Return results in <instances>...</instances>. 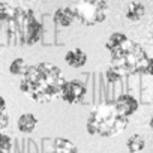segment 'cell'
<instances>
[{"label": "cell", "instance_id": "7a4b0ae2", "mask_svg": "<svg viewBox=\"0 0 153 153\" xmlns=\"http://www.w3.org/2000/svg\"><path fill=\"white\" fill-rule=\"evenodd\" d=\"M128 125L129 119L117 111L114 102H105L90 111L86 122V129L90 135L108 138L122 134Z\"/></svg>", "mask_w": 153, "mask_h": 153}, {"label": "cell", "instance_id": "ac0fdd59", "mask_svg": "<svg viewBox=\"0 0 153 153\" xmlns=\"http://www.w3.org/2000/svg\"><path fill=\"white\" fill-rule=\"evenodd\" d=\"M105 76H107V80H108L110 83H116V81H119V80L123 78V72H122L119 68H110V69L107 71Z\"/></svg>", "mask_w": 153, "mask_h": 153}, {"label": "cell", "instance_id": "3957f363", "mask_svg": "<svg viewBox=\"0 0 153 153\" xmlns=\"http://www.w3.org/2000/svg\"><path fill=\"white\" fill-rule=\"evenodd\" d=\"M107 5H96L87 0H81L74 8L75 18L84 26H96L107 18Z\"/></svg>", "mask_w": 153, "mask_h": 153}, {"label": "cell", "instance_id": "8fae6325", "mask_svg": "<svg viewBox=\"0 0 153 153\" xmlns=\"http://www.w3.org/2000/svg\"><path fill=\"white\" fill-rule=\"evenodd\" d=\"M36 125H38V119H36V116L32 114V113H24V114H21V116L18 117V120H17V128H18V131L23 132V134H32V132L35 131Z\"/></svg>", "mask_w": 153, "mask_h": 153}, {"label": "cell", "instance_id": "277c9868", "mask_svg": "<svg viewBox=\"0 0 153 153\" xmlns=\"http://www.w3.org/2000/svg\"><path fill=\"white\" fill-rule=\"evenodd\" d=\"M20 17H21V21L18 23V27L23 35V42L27 45H33V44L39 42L44 35V26L36 20L33 11L32 9H27V11L20 9Z\"/></svg>", "mask_w": 153, "mask_h": 153}, {"label": "cell", "instance_id": "603a6c76", "mask_svg": "<svg viewBox=\"0 0 153 153\" xmlns=\"http://www.w3.org/2000/svg\"><path fill=\"white\" fill-rule=\"evenodd\" d=\"M26 2H30V0H26Z\"/></svg>", "mask_w": 153, "mask_h": 153}, {"label": "cell", "instance_id": "52a82bcc", "mask_svg": "<svg viewBox=\"0 0 153 153\" xmlns=\"http://www.w3.org/2000/svg\"><path fill=\"white\" fill-rule=\"evenodd\" d=\"M114 107L117 108V111L125 116V117H131L132 114H135L140 108V102L135 96L132 95H128V93H123L120 95L116 101H114Z\"/></svg>", "mask_w": 153, "mask_h": 153}, {"label": "cell", "instance_id": "30bf717a", "mask_svg": "<svg viewBox=\"0 0 153 153\" xmlns=\"http://www.w3.org/2000/svg\"><path fill=\"white\" fill-rule=\"evenodd\" d=\"M65 62L71 66V68H83L87 63V54L81 50V48H71L66 54H65Z\"/></svg>", "mask_w": 153, "mask_h": 153}, {"label": "cell", "instance_id": "7402d4cb", "mask_svg": "<svg viewBox=\"0 0 153 153\" xmlns=\"http://www.w3.org/2000/svg\"><path fill=\"white\" fill-rule=\"evenodd\" d=\"M152 41H153V32H152Z\"/></svg>", "mask_w": 153, "mask_h": 153}, {"label": "cell", "instance_id": "ffe728a7", "mask_svg": "<svg viewBox=\"0 0 153 153\" xmlns=\"http://www.w3.org/2000/svg\"><path fill=\"white\" fill-rule=\"evenodd\" d=\"M90 3H96V5H107V0H87Z\"/></svg>", "mask_w": 153, "mask_h": 153}, {"label": "cell", "instance_id": "9c48e42d", "mask_svg": "<svg viewBox=\"0 0 153 153\" xmlns=\"http://www.w3.org/2000/svg\"><path fill=\"white\" fill-rule=\"evenodd\" d=\"M53 20H54V23H56L57 26H60V27H69V26L74 23V20H76V18H75V11H74V8H69V6L59 8V9L54 12Z\"/></svg>", "mask_w": 153, "mask_h": 153}, {"label": "cell", "instance_id": "4fadbf2b", "mask_svg": "<svg viewBox=\"0 0 153 153\" xmlns=\"http://www.w3.org/2000/svg\"><path fill=\"white\" fill-rule=\"evenodd\" d=\"M126 147H128L129 153H140V152L144 150V147H146V141H144V138H143L141 135L134 134V135H131V137L128 138V141H126Z\"/></svg>", "mask_w": 153, "mask_h": 153}, {"label": "cell", "instance_id": "e0dca14e", "mask_svg": "<svg viewBox=\"0 0 153 153\" xmlns=\"http://www.w3.org/2000/svg\"><path fill=\"white\" fill-rule=\"evenodd\" d=\"M12 147V138L8 134L0 132V153H8Z\"/></svg>", "mask_w": 153, "mask_h": 153}, {"label": "cell", "instance_id": "2e32d148", "mask_svg": "<svg viewBox=\"0 0 153 153\" xmlns=\"http://www.w3.org/2000/svg\"><path fill=\"white\" fill-rule=\"evenodd\" d=\"M9 123V116L6 113V101L0 95V131H3Z\"/></svg>", "mask_w": 153, "mask_h": 153}, {"label": "cell", "instance_id": "9a60e30c", "mask_svg": "<svg viewBox=\"0 0 153 153\" xmlns=\"http://www.w3.org/2000/svg\"><path fill=\"white\" fill-rule=\"evenodd\" d=\"M27 68H29V65L26 63V60L24 59H21V57H17V59H14L12 62H11V65H9V72L12 74V75H24V72L27 71Z\"/></svg>", "mask_w": 153, "mask_h": 153}, {"label": "cell", "instance_id": "44dd1931", "mask_svg": "<svg viewBox=\"0 0 153 153\" xmlns=\"http://www.w3.org/2000/svg\"><path fill=\"white\" fill-rule=\"evenodd\" d=\"M149 126H150V129L153 131V116H152V119H150V122H149Z\"/></svg>", "mask_w": 153, "mask_h": 153}, {"label": "cell", "instance_id": "7c38bea8", "mask_svg": "<svg viewBox=\"0 0 153 153\" xmlns=\"http://www.w3.org/2000/svg\"><path fill=\"white\" fill-rule=\"evenodd\" d=\"M144 14H146V8H144L143 3H140V2H131L129 6L126 8L125 17H126L129 21L137 23V21H140V20L144 17Z\"/></svg>", "mask_w": 153, "mask_h": 153}, {"label": "cell", "instance_id": "d6986e66", "mask_svg": "<svg viewBox=\"0 0 153 153\" xmlns=\"http://www.w3.org/2000/svg\"><path fill=\"white\" fill-rule=\"evenodd\" d=\"M141 74H144V75H153V59H152V57L147 60V63H146V66L143 68Z\"/></svg>", "mask_w": 153, "mask_h": 153}, {"label": "cell", "instance_id": "8992f818", "mask_svg": "<svg viewBox=\"0 0 153 153\" xmlns=\"http://www.w3.org/2000/svg\"><path fill=\"white\" fill-rule=\"evenodd\" d=\"M86 95H87V87L80 80L66 81L60 92V98L68 104H80Z\"/></svg>", "mask_w": 153, "mask_h": 153}, {"label": "cell", "instance_id": "5b68a950", "mask_svg": "<svg viewBox=\"0 0 153 153\" xmlns=\"http://www.w3.org/2000/svg\"><path fill=\"white\" fill-rule=\"evenodd\" d=\"M134 47H135V42L131 41L122 32L111 33L105 44V48L108 50L113 62H117V63H123L126 60V57L132 53Z\"/></svg>", "mask_w": 153, "mask_h": 153}, {"label": "cell", "instance_id": "5bb4252c", "mask_svg": "<svg viewBox=\"0 0 153 153\" xmlns=\"http://www.w3.org/2000/svg\"><path fill=\"white\" fill-rule=\"evenodd\" d=\"M17 15V9L6 2H0V23H11Z\"/></svg>", "mask_w": 153, "mask_h": 153}, {"label": "cell", "instance_id": "ba28073f", "mask_svg": "<svg viewBox=\"0 0 153 153\" xmlns=\"http://www.w3.org/2000/svg\"><path fill=\"white\" fill-rule=\"evenodd\" d=\"M47 153H78V147H76L71 140L59 137V138L53 140L51 147Z\"/></svg>", "mask_w": 153, "mask_h": 153}, {"label": "cell", "instance_id": "6da1fadb", "mask_svg": "<svg viewBox=\"0 0 153 153\" xmlns=\"http://www.w3.org/2000/svg\"><path fill=\"white\" fill-rule=\"evenodd\" d=\"M65 83L66 80L60 68L53 63L41 62L27 68L23 75L20 90L32 101L44 104L60 96Z\"/></svg>", "mask_w": 153, "mask_h": 153}]
</instances>
